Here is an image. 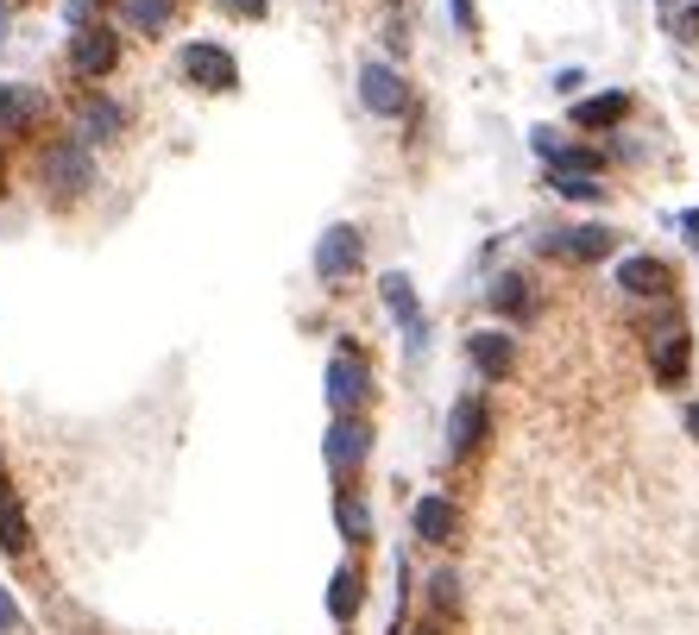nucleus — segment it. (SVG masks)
<instances>
[{
    "mask_svg": "<svg viewBox=\"0 0 699 635\" xmlns=\"http://www.w3.org/2000/svg\"><path fill=\"white\" fill-rule=\"evenodd\" d=\"M649 366H656V378H661L668 390L687 385V366H693V340H687V328H680L675 308L661 315V334H649Z\"/></svg>",
    "mask_w": 699,
    "mask_h": 635,
    "instance_id": "f257e3e1",
    "label": "nucleus"
},
{
    "mask_svg": "<svg viewBox=\"0 0 699 635\" xmlns=\"http://www.w3.org/2000/svg\"><path fill=\"white\" fill-rule=\"evenodd\" d=\"M611 246H618V233L611 227H555V233L536 239L543 258H567V265H592V258H605Z\"/></svg>",
    "mask_w": 699,
    "mask_h": 635,
    "instance_id": "f03ea898",
    "label": "nucleus"
},
{
    "mask_svg": "<svg viewBox=\"0 0 699 635\" xmlns=\"http://www.w3.org/2000/svg\"><path fill=\"white\" fill-rule=\"evenodd\" d=\"M44 183L58 195H82L89 183H95V157H89V145L82 139H58L51 152H44Z\"/></svg>",
    "mask_w": 699,
    "mask_h": 635,
    "instance_id": "7ed1b4c3",
    "label": "nucleus"
},
{
    "mask_svg": "<svg viewBox=\"0 0 699 635\" xmlns=\"http://www.w3.org/2000/svg\"><path fill=\"white\" fill-rule=\"evenodd\" d=\"M372 397V371L359 352H334L328 359V403L334 416H359V403Z\"/></svg>",
    "mask_w": 699,
    "mask_h": 635,
    "instance_id": "20e7f679",
    "label": "nucleus"
},
{
    "mask_svg": "<svg viewBox=\"0 0 699 635\" xmlns=\"http://www.w3.org/2000/svg\"><path fill=\"white\" fill-rule=\"evenodd\" d=\"M486 397L479 390H466L460 403L447 409V460H473L479 453V441H486Z\"/></svg>",
    "mask_w": 699,
    "mask_h": 635,
    "instance_id": "39448f33",
    "label": "nucleus"
},
{
    "mask_svg": "<svg viewBox=\"0 0 699 635\" xmlns=\"http://www.w3.org/2000/svg\"><path fill=\"white\" fill-rule=\"evenodd\" d=\"M359 252H366L359 227H328L322 233V246H315V277H322V284L353 277V270H359Z\"/></svg>",
    "mask_w": 699,
    "mask_h": 635,
    "instance_id": "423d86ee",
    "label": "nucleus"
},
{
    "mask_svg": "<svg viewBox=\"0 0 699 635\" xmlns=\"http://www.w3.org/2000/svg\"><path fill=\"white\" fill-rule=\"evenodd\" d=\"M366 453H372V428L359 422V416H334V428H328V465L334 472L366 465Z\"/></svg>",
    "mask_w": 699,
    "mask_h": 635,
    "instance_id": "0eeeda50",
    "label": "nucleus"
},
{
    "mask_svg": "<svg viewBox=\"0 0 699 635\" xmlns=\"http://www.w3.org/2000/svg\"><path fill=\"white\" fill-rule=\"evenodd\" d=\"M359 101H366L372 114H404V76H397V70H391V63H366V70H359Z\"/></svg>",
    "mask_w": 699,
    "mask_h": 635,
    "instance_id": "6e6552de",
    "label": "nucleus"
},
{
    "mask_svg": "<svg viewBox=\"0 0 699 635\" xmlns=\"http://www.w3.org/2000/svg\"><path fill=\"white\" fill-rule=\"evenodd\" d=\"M183 76H190L195 89H233L240 70H233V58L221 44H190V51H183Z\"/></svg>",
    "mask_w": 699,
    "mask_h": 635,
    "instance_id": "1a4fd4ad",
    "label": "nucleus"
},
{
    "mask_svg": "<svg viewBox=\"0 0 699 635\" xmlns=\"http://www.w3.org/2000/svg\"><path fill=\"white\" fill-rule=\"evenodd\" d=\"M114 58H120V39H114V32H101V25H89V32L70 39V63H77V76H108Z\"/></svg>",
    "mask_w": 699,
    "mask_h": 635,
    "instance_id": "9d476101",
    "label": "nucleus"
},
{
    "mask_svg": "<svg viewBox=\"0 0 699 635\" xmlns=\"http://www.w3.org/2000/svg\"><path fill=\"white\" fill-rule=\"evenodd\" d=\"M466 352H473V366L486 371V378H510V366H517V347H510L505 328H486L466 340Z\"/></svg>",
    "mask_w": 699,
    "mask_h": 635,
    "instance_id": "9b49d317",
    "label": "nucleus"
},
{
    "mask_svg": "<svg viewBox=\"0 0 699 635\" xmlns=\"http://www.w3.org/2000/svg\"><path fill=\"white\" fill-rule=\"evenodd\" d=\"M486 303L498 308V315H510V321H529V315H536V289H529V277L505 270V277H492Z\"/></svg>",
    "mask_w": 699,
    "mask_h": 635,
    "instance_id": "f8f14e48",
    "label": "nucleus"
},
{
    "mask_svg": "<svg viewBox=\"0 0 699 635\" xmlns=\"http://www.w3.org/2000/svg\"><path fill=\"white\" fill-rule=\"evenodd\" d=\"M378 289H385V308L397 315V321H404L409 347H423V308H416V289H409V277H404V270H391Z\"/></svg>",
    "mask_w": 699,
    "mask_h": 635,
    "instance_id": "ddd939ff",
    "label": "nucleus"
},
{
    "mask_svg": "<svg viewBox=\"0 0 699 635\" xmlns=\"http://www.w3.org/2000/svg\"><path fill=\"white\" fill-rule=\"evenodd\" d=\"M416 541H428V547H447V535H454V503L442 498V491H428L423 503H416Z\"/></svg>",
    "mask_w": 699,
    "mask_h": 635,
    "instance_id": "4468645a",
    "label": "nucleus"
},
{
    "mask_svg": "<svg viewBox=\"0 0 699 635\" xmlns=\"http://www.w3.org/2000/svg\"><path fill=\"white\" fill-rule=\"evenodd\" d=\"M618 289H630V296H661V289H668V265H661V258H624L618 265Z\"/></svg>",
    "mask_w": 699,
    "mask_h": 635,
    "instance_id": "2eb2a0df",
    "label": "nucleus"
},
{
    "mask_svg": "<svg viewBox=\"0 0 699 635\" xmlns=\"http://www.w3.org/2000/svg\"><path fill=\"white\" fill-rule=\"evenodd\" d=\"M120 126H126V107H120V101H89L82 120H77V139L82 145H101V139H114Z\"/></svg>",
    "mask_w": 699,
    "mask_h": 635,
    "instance_id": "dca6fc26",
    "label": "nucleus"
},
{
    "mask_svg": "<svg viewBox=\"0 0 699 635\" xmlns=\"http://www.w3.org/2000/svg\"><path fill=\"white\" fill-rule=\"evenodd\" d=\"M39 120V89H20V82H0V133H20Z\"/></svg>",
    "mask_w": 699,
    "mask_h": 635,
    "instance_id": "f3484780",
    "label": "nucleus"
},
{
    "mask_svg": "<svg viewBox=\"0 0 699 635\" xmlns=\"http://www.w3.org/2000/svg\"><path fill=\"white\" fill-rule=\"evenodd\" d=\"M0 547H7L13 560L32 554V529H26L20 503H13V491H7V479H0Z\"/></svg>",
    "mask_w": 699,
    "mask_h": 635,
    "instance_id": "a211bd4d",
    "label": "nucleus"
},
{
    "mask_svg": "<svg viewBox=\"0 0 699 635\" xmlns=\"http://www.w3.org/2000/svg\"><path fill=\"white\" fill-rule=\"evenodd\" d=\"M328 616H334V623H353V616H359V573H353V566H341V573H334V585H328Z\"/></svg>",
    "mask_w": 699,
    "mask_h": 635,
    "instance_id": "6ab92c4d",
    "label": "nucleus"
},
{
    "mask_svg": "<svg viewBox=\"0 0 699 635\" xmlns=\"http://www.w3.org/2000/svg\"><path fill=\"white\" fill-rule=\"evenodd\" d=\"M624 114H630V95H618V89H611V95H599V101H580V107H574V120H580V126H618Z\"/></svg>",
    "mask_w": 699,
    "mask_h": 635,
    "instance_id": "aec40b11",
    "label": "nucleus"
},
{
    "mask_svg": "<svg viewBox=\"0 0 699 635\" xmlns=\"http://www.w3.org/2000/svg\"><path fill=\"white\" fill-rule=\"evenodd\" d=\"M120 13H126V25H139V32H164L171 13H176V0H126Z\"/></svg>",
    "mask_w": 699,
    "mask_h": 635,
    "instance_id": "412c9836",
    "label": "nucleus"
},
{
    "mask_svg": "<svg viewBox=\"0 0 699 635\" xmlns=\"http://www.w3.org/2000/svg\"><path fill=\"white\" fill-rule=\"evenodd\" d=\"M334 516H341V535H347V541H366L372 535V510L359 498H341V510H334Z\"/></svg>",
    "mask_w": 699,
    "mask_h": 635,
    "instance_id": "4be33fe9",
    "label": "nucleus"
},
{
    "mask_svg": "<svg viewBox=\"0 0 699 635\" xmlns=\"http://www.w3.org/2000/svg\"><path fill=\"white\" fill-rule=\"evenodd\" d=\"M555 195H567V202H605V183L599 176H555Z\"/></svg>",
    "mask_w": 699,
    "mask_h": 635,
    "instance_id": "5701e85b",
    "label": "nucleus"
},
{
    "mask_svg": "<svg viewBox=\"0 0 699 635\" xmlns=\"http://www.w3.org/2000/svg\"><path fill=\"white\" fill-rule=\"evenodd\" d=\"M26 629V616H20V604H13V592L0 585V635H20Z\"/></svg>",
    "mask_w": 699,
    "mask_h": 635,
    "instance_id": "b1692460",
    "label": "nucleus"
},
{
    "mask_svg": "<svg viewBox=\"0 0 699 635\" xmlns=\"http://www.w3.org/2000/svg\"><path fill=\"white\" fill-rule=\"evenodd\" d=\"M675 32H680L687 44L699 39V7H680V13H675Z\"/></svg>",
    "mask_w": 699,
    "mask_h": 635,
    "instance_id": "393cba45",
    "label": "nucleus"
},
{
    "mask_svg": "<svg viewBox=\"0 0 699 635\" xmlns=\"http://www.w3.org/2000/svg\"><path fill=\"white\" fill-rule=\"evenodd\" d=\"M447 7H454V25H460V32H479V13H473V0H447Z\"/></svg>",
    "mask_w": 699,
    "mask_h": 635,
    "instance_id": "a878e982",
    "label": "nucleus"
},
{
    "mask_svg": "<svg viewBox=\"0 0 699 635\" xmlns=\"http://www.w3.org/2000/svg\"><path fill=\"white\" fill-rule=\"evenodd\" d=\"M221 7H227V13H240V20H259V13H265V0H221Z\"/></svg>",
    "mask_w": 699,
    "mask_h": 635,
    "instance_id": "bb28decb",
    "label": "nucleus"
},
{
    "mask_svg": "<svg viewBox=\"0 0 699 635\" xmlns=\"http://www.w3.org/2000/svg\"><path fill=\"white\" fill-rule=\"evenodd\" d=\"M428 592H435V604L447 611V604H454V573H435V585H428Z\"/></svg>",
    "mask_w": 699,
    "mask_h": 635,
    "instance_id": "cd10ccee",
    "label": "nucleus"
},
{
    "mask_svg": "<svg viewBox=\"0 0 699 635\" xmlns=\"http://www.w3.org/2000/svg\"><path fill=\"white\" fill-rule=\"evenodd\" d=\"M680 233H687V239L699 246V208H687V214H680Z\"/></svg>",
    "mask_w": 699,
    "mask_h": 635,
    "instance_id": "c85d7f7f",
    "label": "nucleus"
},
{
    "mask_svg": "<svg viewBox=\"0 0 699 635\" xmlns=\"http://www.w3.org/2000/svg\"><path fill=\"white\" fill-rule=\"evenodd\" d=\"M687 428H693V434H699V403H693V409H687Z\"/></svg>",
    "mask_w": 699,
    "mask_h": 635,
    "instance_id": "c756f323",
    "label": "nucleus"
}]
</instances>
